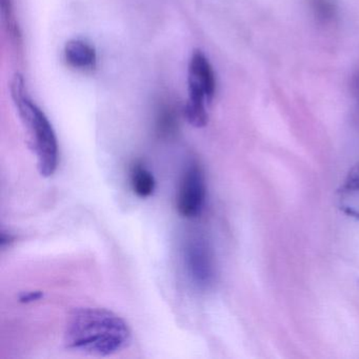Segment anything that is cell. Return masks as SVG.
<instances>
[{
    "label": "cell",
    "instance_id": "6da1fadb",
    "mask_svg": "<svg viewBox=\"0 0 359 359\" xmlns=\"http://www.w3.org/2000/svg\"><path fill=\"white\" fill-rule=\"evenodd\" d=\"M132 332L125 319L102 308H79L73 311L65 331L69 350L92 356H110L125 350Z\"/></svg>",
    "mask_w": 359,
    "mask_h": 359
},
{
    "label": "cell",
    "instance_id": "7a4b0ae2",
    "mask_svg": "<svg viewBox=\"0 0 359 359\" xmlns=\"http://www.w3.org/2000/svg\"><path fill=\"white\" fill-rule=\"evenodd\" d=\"M11 95L28 131L30 146L37 158L39 172L43 177L54 175L58 165V142L55 131L48 117L29 97L24 77L14 75Z\"/></svg>",
    "mask_w": 359,
    "mask_h": 359
},
{
    "label": "cell",
    "instance_id": "3957f363",
    "mask_svg": "<svg viewBox=\"0 0 359 359\" xmlns=\"http://www.w3.org/2000/svg\"><path fill=\"white\" fill-rule=\"evenodd\" d=\"M184 271L196 289L209 287L213 280L214 266L209 245L203 237L193 235L182 249Z\"/></svg>",
    "mask_w": 359,
    "mask_h": 359
},
{
    "label": "cell",
    "instance_id": "277c9868",
    "mask_svg": "<svg viewBox=\"0 0 359 359\" xmlns=\"http://www.w3.org/2000/svg\"><path fill=\"white\" fill-rule=\"evenodd\" d=\"M205 178L201 165L193 163L180 180L176 208L184 218H195L203 211L205 201Z\"/></svg>",
    "mask_w": 359,
    "mask_h": 359
},
{
    "label": "cell",
    "instance_id": "5b68a950",
    "mask_svg": "<svg viewBox=\"0 0 359 359\" xmlns=\"http://www.w3.org/2000/svg\"><path fill=\"white\" fill-rule=\"evenodd\" d=\"M189 102L205 104L213 100L216 77L213 67L201 51L193 52L188 69Z\"/></svg>",
    "mask_w": 359,
    "mask_h": 359
},
{
    "label": "cell",
    "instance_id": "8992f818",
    "mask_svg": "<svg viewBox=\"0 0 359 359\" xmlns=\"http://www.w3.org/2000/svg\"><path fill=\"white\" fill-rule=\"evenodd\" d=\"M335 197L336 205L342 213L359 220V163L346 174Z\"/></svg>",
    "mask_w": 359,
    "mask_h": 359
},
{
    "label": "cell",
    "instance_id": "52a82bcc",
    "mask_svg": "<svg viewBox=\"0 0 359 359\" xmlns=\"http://www.w3.org/2000/svg\"><path fill=\"white\" fill-rule=\"evenodd\" d=\"M65 60L71 68L93 70L97 62V54L93 46L81 39H72L65 46Z\"/></svg>",
    "mask_w": 359,
    "mask_h": 359
},
{
    "label": "cell",
    "instance_id": "ba28073f",
    "mask_svg": "<svg viewBox=\"0 0 359 359\" xmlns=\"http://www.w3.org/2000/svg\"><path fill=\"white\" fill-rule=\"evenodd\" d=\"M133 192L140 198H148L154 193L156 182L154 176L142 165H134L131 172Z\"/></svg>",
    "mask_w": 359,
    "mask_h": 359
},
{
    "label": "cell",
    "instance_id": "9c48e42d",
    "mask_svg": "<svg viewBox=\"0 0 359 359\" xmlns=\"http://www.w3.org/2000/svg\"><path fill=\"white\" fill-rule=\"evenodd\" d=\"M184 117L188 123L195 128H203L207 126L209 116H208L207 106L187 102L184 106Z\"/></svg>",
    "mask_w": 359,
    "mask_h": 359
},
{
    "label": "cell",
    "instance_id": "30bf717a",
    "mask_svg": "<svg viewBox=\"0 0 359 359\" xmlns=\"http://www.w3.org/2000/svg\"><path fill=\"white\" fill-rule=\"evenodd\" d=\"M43 296V294L39 291L27 292V293H24L20 296V300L22 302H27L28 304V302H36V300L41 299Z\"/></svg>",
    "mask_w": 359,
    "mask_h": 359
},
{
    "label": "cell",
    "instance_id": "8fae6325",
    "mask_svg": "<svg viewBox=\"0 0 359 359\" xmlns=\"http://www.w3.org/2000/svg\"><path fill=\"white\" fill-rule=\"evenodd\" d=\"M14 237L11 234H6L5 231H1V237H0V243H1V248H5L6 245H10L13 243Z\"/></svg>",
    "mask_w": 359,
    "mask_h": 359
}]
</instances>
